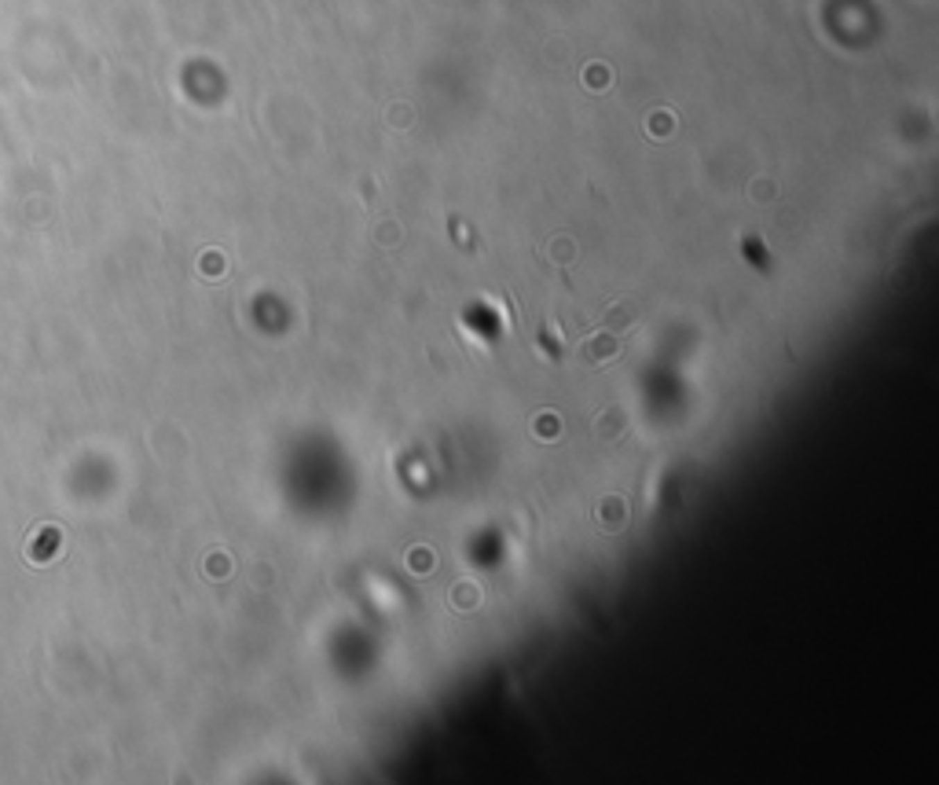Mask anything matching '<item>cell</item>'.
<instances>
[{"label": "cell", "mask_w": 939, "mask_h": 785, "mask_svg": "<svg viewBox=\"0 0 939 785\" xmlns=\"http://www.w3.org/2000/svg\"><path fill=\"white\" fill-rule=\"evenodd\" d=\"M616 356V338H609V334H595L587 345H584V364L591 367H598V364H606V360Z\"/></svg>", "instance_id": "obj_1"}, {"label": "cell", "mask_w": 939, "mask_h": 785, "mask_svg": "<svg viewBox=\"0 0 939 785\" xmlns=\"http://www.w3.org/2000/svg\"><path fill=\"white\" fill-rule=\"evenodd\" d=\"M624 518H627L624 499H606V503H602V525H606V529H616V525H624Z\"/></svg>", "instance_id": "obj_2"}, {"label": "cell", "mask_w": 939, "mask_h": 785, "mask_svg": "<svg viewBox=\"0 0 939 785\" xmlns=\"http://www.w3.org/2000/svg\"><path fill=\"white\" fill-rule=\"evenodd\" d=\"M602 419L606 422H598V433L606 437V441H613V426L624 433V426H627V419H624V411H616V407H609V411H602Z\"/></svg>", "instance_id": "obj_3"}, {"label": "cell", "mask_w": 939, "mask_h": 785, "mask_svg": "<svg viewBox=\"0 0 939 785\" xmlns=\"http://www.w3.org/2000/svg\"><path fill=\"white\" fill-rule=\"evenodd\" d=\"M477 598H481V591L473 587V584H459V587H455V606H459V609L477 606Z\"/></svg>", "instance_id": "obj_4"}, {"label": "cell", "mask_w": 939, "mask_h": 785, "mask_svg": "<svg viewBox=\"0 0 939 785\" xmlns=\"http://www.w3.org/2000/svg\"><path fill=\"white\" fill-rule=\"evenodd\" d=\"M606 323H609V327H616V330H620V327H627V323H632V308H620V312L613 308V312L606 316Z\"/></svg>", "instance_id": "obj_5"}]
</instances>
